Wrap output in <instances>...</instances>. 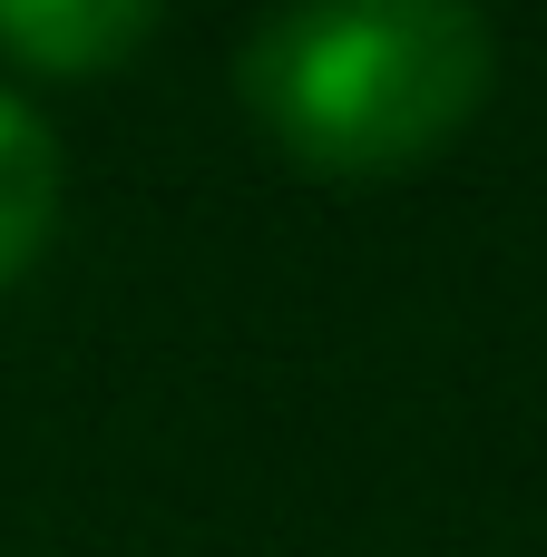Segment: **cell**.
Listing matches in <instances>:
<instances>
[{
	"mask_svg": "<svg viewBox=\"0 0 547 557\" xmlns=\"http://www.w3.org/2000/svg\"><path fill=\"white\" fill-rule=\"evenodd\" d=\"M59 196H69V166H59V137L49 117L0 78V294L39 264L49 225H59Z\"/></svg>",
	"mask_w": 547,
	"mask_h": 557,
	"instance_id": "3",
	"label": "cell"
},
{
	"mask_svg": "<svg viewBox=\"0 0 547 557\" xmlns=\"http://www.w3.org/2000/svg\"><path fill=\"white\" fill-rule=\"evenodd\" d=\"M157 39L147 0H0V59L29 78H108Z\"/></svg>",
	"mask_w": 547,
	"mask_h": 557,
	"instance_id": "2",
	"label": "cell"
},
{
	"mask_svg": "<svg viewBox=\"0 0 547 557\" xmlns=\"http://www.w3.org/2000/svg\"><path fill=\"white\" fill-rule=\"evenodd\" d=\"M499 29L460 0H303L254 20L235 88L313 176H411L489 98Z\"/></svg>",
	"mask_w": 547,
	"mask_h": 557,
	"instance_id": "1",
	"label": "cell"
}]
</instances>
